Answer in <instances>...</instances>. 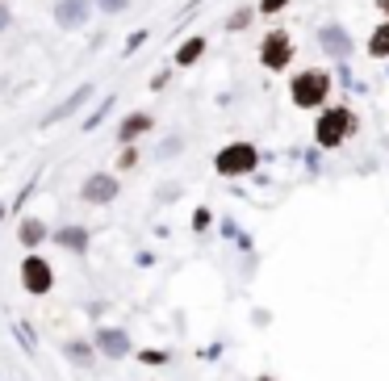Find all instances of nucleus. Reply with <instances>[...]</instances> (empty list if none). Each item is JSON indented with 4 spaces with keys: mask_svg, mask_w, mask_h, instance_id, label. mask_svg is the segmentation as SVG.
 <instances>
[{
    "mask_svg": "<svg viewBox=\"0 0 389 381\" xmlns=\"http://www.w3.org/2000/svg\"><path fill=\"white\" fill-rule=\"evenodd\" d=\"M360 130V118H356V109H347V105H331V109H322L318 113V122H314V139L318 147H344L351 135Z\"/></svg>",
    "mask_w": 389,
    "mask_h": 381,
    "instance_id": "nucleus-1",
    "label": "nucleus"
},
{
    "mask_svg": "<svg viewBox=\"0 0 389 381\" xmlns=\"http://www.w3.org/2000/svg\"><path fill=\"white\" fill-rule=\"evenodd\" d=\"M289 96H293L298 109H322L327 96H331V72H322V67H305V72H298L293 84H289Z\"/></svg>",
    "mask_w": 389,
    "mask_h": 381,
    "instance_id": "nucleus-2",
    "label": "nucleus"
},
{
    "mask_svg": "<svg viewBox=\"0 0 389 381\" xmlns=\"http://www.w3.org/2000/svg\"><path fill=\"white\" fill-rule=\"evenodd\" d=\"M214 168H218V176H252L259 168V151L252 143H230L218 151Z\"/></svg>",
    "mask_w": 389,
    "mask_h": 381,
    "instance_id": "nucleus-3",
    "label": "nucleus"
},
{
    "mask_svg": "<svg viewBox=\"0 0 389 381\" xmlns=\"http://www.w3.org/2000/svg\"><path fill=\"white\" fill-rule=\"evenodd\" d=\"M289 59H293V38H289L285 30H272V34L259 42V63H264L268 72H285Z\"/></svg>",
    "mask_w": 389,
    "mask_h": 381,
    "instance_id": "nucleus-4",
    "label": "nucleus"
},
{
    "mask_svg": "<svg viewBox=\"0 0 389 381\" xmlns=\"http://www.w3.org/2000/svg\"><path fill=\"white\" fill-rule=\"evenodd\" d=\"M21 285L30 289V293H50L55 273H50V264H46L43 256H26L21 260Z\"/></svg>",
    "mask_w": 389,
    "mask_h": 381,
    "instance_id": "nucleus-5",
    "label": "nucleus"
},
{
    "mask_svg": "<svg viewBox=\"0 0 389 381\" xmlns=\"http://www.w3.org/2000/svg\"><path fill=\"white\" fill-rule=\"evenodd\" d=\"M113 197H118V181H113V176H101V172H96V176L84 181V201L88 205H105V201H113Z\"/></svg>",
    "mask_w": 389,
    "mask_h": 381,
    "instance_id": "nucleus-6",
    "label": "nucleus"
},
{
    "mask_svg": "<svg viewBox=\"0 0 389 381\" xmlns=\"http://www.w3.org/2000/svg\"><path fill=\"white\" fill-rule=\"evenodd\" d=\"M88 0H59V8H55V21L63 25V30H76V25H84L88 17Z\"/></svg>",
    "mask_w": 389,
    "mask_h": 381,
    "instance_id": "nucleus-7",
    "label": "nucleus"
},
{
    "mask_svg": "<svg viewBox=\"0 0 389 381\" xmlns=\"http://www.w3.org/2000/svg\"><path fill=\"white\" fill-rule=\"evenodd\" d=\"M147 130H151V118H147V113H130L126 122L118 126V143L130 147L134 139H138V135H147Z\"/></svg>",
    "mask_w": 389,
    "mask_h": 381,
    "instance_id": "nucleus-8",
    "label": "nucleus"
},
{
    "mask_svg": "<svg viewBox=\"0 0 389 381\" xmlns=\"http://www.w3.org/2000/svg\"><path fill=\"white\" fill-rule=\"evenodd\" d=\"M96 348H101L105 356H126V352H130L126 331H101V335H96Z\"/></svg>",
    "mask_w": 389,
    "mask_h": 381,
    "instance_id": "nucleus-9",
    "label": "nucleus"
},
{
    "mask_svg": "<svg viewBox=\"0 0 389 381\" xmlns=\"http://www.w3.org/2000/svg\"><path fill=\"white\" fill-rule=\"evenodd\" d=\"M88 96H92V84H80L76 93H72V96H67V101H63V105H59V109H55V113H50V118H46V122H59V118H67V113H76V109L84 105Z\"/></svg>",
    "mask_w": 389,
    "mask_h": 381,
    "instance_id": "nucleus-10",
    "label": "nucleus"
},
{
    "mask_svg": "<svg viewBox=\"0 0 389 381\" xmlns=\"http://www.w3.org/2000/svg\"><path fill=\"white\" fill-rule=\"evenodd\" d=\"M318 38H322V47L331 50V55H347V50H351V42H347V34L339 30V25H322Z\"/></svg>",
    "mask_w": 389,
    "mask_h": 381,
    "instance_id": "nucleus-11",
    "label": "nucleus"
},
{
    "mask_svg": "<svg viewBox=\"0 0 389 381\" xmlns=\"http://www.w3.org/2000/svg\"><path fill=\"white\" fill-rule=\"evenodd\" d=\"M55 243H59V247H72V251H84L88 247V231L84 227H63V231L55 235Z\"/></svg>",
    "mask_w": 389,
    "mask_h": 381,
    "instance_id": "nucleus-12",
    "label": "nucleus"
},
{
    "mask_svg": "<svg viewBox=\"0 0 389 381\" xmlns=\"http://www.w3.org/2000/svg\"><path fill=\"white\" fill-rule=\"evenodd\" d=\"M201 55H205V38H201V34H197V38H188V42H184V47L176 50V67H188V63H197V59H201Z\"/></svg>",
    "mask_w": 389,
    "mask_h": 381,
    "instance_id": "nucleus-13",
    "label": "nucleus"
},
{
    "mask_svg": "<svg viewBox=\"0 0 389 381\" xmlns=\"http://www.w3.org/2000/svg\"><path fill=\"white\" fill-rule=\"evenodd\" d=\"M368 55H373V59H389V17L373 30V38H368Z\"/></svg>",
    "mask_w": 389,
    "mask_h": 381,
    "instance_id": "nucleus-14",
    "label": "nucleus"
},
{
    "mask_svg": "<svg viewBox=\"0 0 389 381\" xmlns=\"http://www.w3.org/2000/svg\"><path fill=\"white\" fill-rule=\"evenodd\" d=\"M17 239H21L26 247H38V243L46 239V227L38 222V218H26V222H21V231H17Z\"/></svg>",
    "mask_w": 389,
    "mask_h": 381,
    "instance_id": "nucleus-15",
    "label": "nucleus"
},
{
    "mask_svg": "<svg viewBox=\"0 0 389 381\" xmlns=\"http://www.w3.org/2000/svg\"><path fill=\"white\" fill-rule=\"evenodd\" d=\"M281 8H289V0H259V13L268 17V13H281Z\"/></svg>",
    "mask_w": 389,
    "mask_h": 381,
    "instance_id": "nucleus-16",
    "label": "nucleus"
},
{
    "mask_svg": "<svg viewBox=\"0 0 389 381\" xmlns=\"http://www.w3.org/2000/svg\"><path fill=\"white\" fill-rule=\"evenodd\" d=\"M126 4H130V0H101V8H105V13H122Z\"/></svg>",
    "mask_w": 389,
    "mask_h": 381,
    "instance_id": "nucleus-17",
    "label": "nucleus"
},
{
    "mask_svg": "<svg viewBox=\"0 0 389 381\" xmlns=\"http://www.w3.org/2000/svg\"><path fill=\"white\" fill-rule=\"evenodd\" d=\"M134 164H138V151H130L126 147V151H122V168H134Z\"/></svg>",
    "mask_w": 389,
    "mask_h": 381,
    "instance_id": "nucleus-18",
    "label": "nucleus"
},
{
    "mask_svg": "<svg viewBox=\"0 0 389 381\" xmlns=\"http://www.w3.org/2000/svg\"><path fill=\"white\" fill-rule=\"evenodd\" d=\"M142 42H147V34H134V38H130V42H126V55H134V50L142 47Z\"/></svg>",
    "mask_w": 389,
    "mask_h": 381,
    "instance_id": "nucleus-19",
    "label": "nucleus"
},
{
    "mask_svg": "<svg viewBox=\"0 0 389 381\" xmlns=\"http://www.w3.org/2000/svg\"><path fill=\"white\" fill-rule=\"evenodd\" d=\"M193 227H197V231H201V227H210V214H205V210H197V214H193Z\"/></svg>",
    "mask_w": 389,
    "mask_h": 381,
    "instance_id": "nucleus-20",
    "label": "nucleus"
},
{
    "mask_svg": "<svg viewBox=\"0 0 389 381\" xmlns=\"http://www.w3.org/2000/svg\"><path fill=\"white\" fill-rule=\"evenodd\" d=\"M142 360H147V365H164L168 356H164V352H142Z\"/></svg>",
    "mask_w": 389,
    "mask_h": 381,
    "instance_id": "nucleus-21",
    "label": "nucleus"
},
{
    "mask_svg": "<svg viewBox=\"0 0 389 381\" xmlns=\"http://www.w3.org/2000/svg\"><path fill=\"white\" fill-rule=\"evenodd\" d=\"M377 8H381V13L389 17V0H377Z\"/></svg>",
    "mask_w": 389,
    "mask_h": 381,
    "instance_id": "nucleus-22",
    "label": "nucleus"
},
{
    "mask_svg": "<svg viewBox=\"0 0 389 381\" xmlns=\"http://www.w3.org/2000/svg\"><path fill=\"white\" fill-rule=\"evenodd\" d=\"M4 25H9V13H4V8H0V30H4Z\"/></svg>",
    "mask_w": 389,
    "mask_h": 381,
    "instance_id": "nucleus-23",
    "label": "nucleus"
},
{
    "mask_svg": "<svg viewBox=\"0 0 389 381\" xmlns=\"http://www.w3.org/2000/svg\"><path fill=\"white\" fill-rule=\"evenodd\" d=\"M259 381H268V377H259Z\"/></svg>",
    "mask_w": 389,
    "mask_h": 381,
    "instance_id": "nucleus-24",
    "label": "nucleus"
}]
</instances>
